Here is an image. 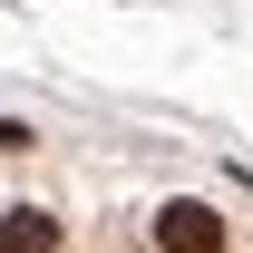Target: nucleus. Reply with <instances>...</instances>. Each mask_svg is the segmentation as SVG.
<instances>
[{"label":"nucleus","instance_id":"1","mask_svg":"<svg viewBox=\"0 0 253 253\" xmlns=\"http://www.w3.org/2000/svg\"><path fill=\"white\" fill-rule=\"evenodd\" d=\"M156 253H224V224L205 205H166L156 214Z\"/></svg>","mask_w":253,"mask_h":253},{"label":"nucleus","instance_id":"2","mask_svg":"<svg viewBox=\"0 0 253 253\" xmlns=\"http://www.w3.org/2000/svg\"><path fill=\"white\" fill-rule=\"evenodd\" d=\"M0 253H59V224L39 205H20V214H0Z\"/></svg>","mask_w":253,"mask_h":253},{"label":"nucleus","instance_id":"3","mask_svg":"<svg viewBox=\"0 0 253 253\" xmlns=\"http://www.w3.org/2000/svg\"><path fill=\"white\" fill-rule=\"evenodd\" d=\"M0 146H30V126H10V117H0Z\"/></svg>","mask_w":253,"mask_h":253}]
</instances>
